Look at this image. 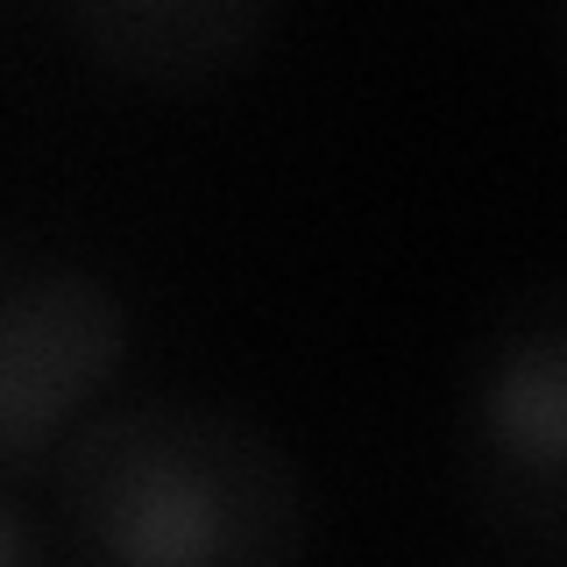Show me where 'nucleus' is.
Instances as JSON below:
<instances>
[{"instance_id":"obj_1","label":"nucleus","mask_w":567,"mask_h":567,"mask_svg":"<svg viewBox=\"0 0 567 567\" xmlns=\"http://www.w3.org/2000/svg\"><path fill=\"white\" fill-rule=\"evenodd\" d=\"M58 504L79 554L114 567H284L312 546L284 440L199 398L85 412L58 447Z\"/></svg>"},{"instance_id":"obj_2","label":"nucleus","mask_w":567,"mask_h":567,"mask_svg":"<svg viewBox=\"0 0 567 567\" xmlns=\"http://www.w3.org/2000/svg\"><path fill=\"white\" fill-rule=\"evenodd\" d=\"M128 362V306L79 262L0 256V475H29Z\"/></svg>"},{"instance_id":"obj_3","label":"nucleus","mask_w":567,"mask_h":567,"mask_svg":"<svg viewBox=\"0 0 567 567\" xmlns=\"http://www.w3.org/2000/svg\"><path fill=\"white\" fill-rule=\"evenodd\" d=\"M475 468L511 525L560 539L567 489V319L554 298L511 319L475 377Z\"/></svg>"},{"instance_id":"obj_4","label":"nucleus","mask_w":567,"mask_h":567,"mask_svg":"<svg viewBox=\"0 0 567 567\" xmlns=\"http://www.w3.org/2000/svg\"><path fill=\"white\" fill-rule=\"evenodd\" d=\"M71 35L142 85H213L270 35L277 0H58Z\"/></svg>"},{"instance_id":"obj_5","label":"nucleus","mask_w":567,"mask_h":567,"mask_svg":"<svg viewBox=\"0 0 567 567\" xmlns=\"http://www.w3.org/2000/svg\"><path fill=\"white\" fill-rule=\"evenodd\" d=\"M35 560H43V539L22 525L14 504H0V567H35Z\"/></svg>"}]
</instances>
